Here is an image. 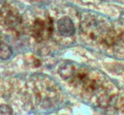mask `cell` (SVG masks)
Returning a JSON list of instances; mask_svg holds the SVG:
<instances>
[{
    "label": "cell",
    "instance_id": "6da1fadb",
    "mask_svg": "<svg viewBox=\"0 0 124 115\" xmlns=\"http://www.w3.org/2000/svg\"><path fill=\"white\" fill-rule=\"evenodd\" d=\"M31 32H32L33 38L37 40H43V39L49 38L52 35V32H53L52 19L49 18V17L45 21L41 19H37L32 24Z\"/></svg>",
    "mask_w": 124,
    "mask_h": 115
},
{
    "label": "cell",
    "instance_id": "7a4b0ae2",
    "mask_svg": "<svg viewBox=\"0 0 124 115\" xmlns=\"http://www.w3.org/2000/svg\"><path fill=\"white\" fill-rule=\"evenodd\" d=\"M57 30L61 35L63 36H71L75 32V27L73 22L69 17H63L57 22Z\"/></svg>",
    "mask_w": 124,
    "mask_h": 115
},
{
    "label": "cell",
    "instance_id": "3957f363",
    "mask_svg": "<svg viewBox=\"0 0 124 115\" xmlns=\"http://www.w3.org/2000/svg\"><path fill=\"white\" fill-rule=\"evenodd\" d=\"M2 13H3V19H4L5 25L8 26L9 28H16V27H18L21 24V22H22L21 17L14 9L9 8L8 11H4L3 9Z\"/></svg>",
    "mask_w": 124,
    "mask_h": 115
},
{
    "label": "cell",
    "instance_id": "277c9868",
    "mask_svg": "<svg viewBox=\"0 0 124 115\" xmlns=\"http://www.w3.org/2000/svg\"><path fill=\"white\" fill-rule=\"evenodd\" d=\"M58 73H60L61 77L65 80L73 79V78H75V76H76V69H75L73 63L67 62L60 67Z\"/></svg>",
    "mask_w": 124,
    "mask_h": 115
},
{
    "label": "cell",
    "instance_id": "5b68a950",
    "mask_svg": "<svg viewBox=\"0 0 124 115\" xmlns=\"http://www.w3.org/2000/svg\"><path fill=\"white\" fill-rule=\"evenodd\" d=\"M12 56V49L8 45L0 42V58L8 59Z\"/></svg>",
    "mask_w": 124,
    "mask_h": 115
},
{
    "label": "cell",
    "instance_id": "8992f818",
    "mask_svg": "<svg viewBox=\"0 0 124 115\" xmlns=\"http://www.w3.org/2000/svg\"><path fill=\"white\" fill-rule=\"evenodd\" d=\"M13 113L12 108L8 105H0V114L1 115H9Z\"/></svg>",
    "mask_w": 124,
    "mask_h": 115
},
{
    "label": "cell",
    "instance_id": "52a82bcc",
    "mask_svg": "<svg viewBox=\"0 0 124 115\" xmlns=\"http://www.w3.org/2000/svg\"><path fill=\"white\" fill-rule=\"evenodd\" d=\"M0 1H1V0H0Z\"/></svg>",
    "mask_w": 124,
    "mask_h": 115
}]
</instances>
